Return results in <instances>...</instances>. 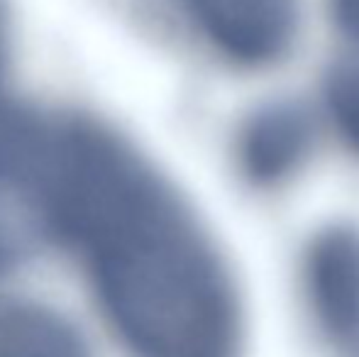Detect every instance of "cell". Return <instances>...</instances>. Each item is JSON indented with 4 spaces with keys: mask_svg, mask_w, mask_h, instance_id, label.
<instances>
[{
    "mask_svg": "<svg viewBox=\"0 0 359 357\" xmlns=\"http://www.w3.org/2000/svg\"><path fill=\"white\" fill-rule=\"evenodd\" d=\"M0 357H88L72 321L29 299L0 296Z\"/></svg>",
    "mask_w": 359,
    "mask_h": 357,
    "instance_id": "obj_5",
    "label": "cell"
},
{
    "mask_svg": "<svg viewBox=\"0 0 359 357\" xmlns=\"http://www.w3.org/2000/svg\"><path fill=\"white\" fill-rule=\"evenodd\" d=\"M332 10L340 27L359 42V0H332Z\"/></svg>",
    "mask_w": 359,
    "mask_h": 357,
    "instance_id": "obj_8",
    "label": "cell"
},
{
    "mask_svg": "<svg viewBox=\"0 0 359 357\" xmlns=\"http://www.w3.org/2000/svg\"><path fill=\"white\" fill-rule=\"evenodd\" d=\"M18 49V29L10 0H0V110L15 100L13 95V69Z\"/></svg>",
    "mask_w": 359,
    "mask_h": 357,
    "instance_id": "obj_7",
    "label": "cell"
},
{
    "mask_svg": "<svg viewBox=\"0 0 359 357\" xmlns=\"http://www.w3.org/2000/svg\"><path fill=\"white\" fill-rule=\"evenodd\" d=\"M325 100L342 140L359 152V67H337L327 79Z\"/></svg>",
    "mask_w": 359,
    "mask_h": 357,
    "instance_id": "obj_6",
    "label": "cell"
},
{
    "mask_svg": "<svg viewBox=\"0 0 359 357\" xmlns=\"http://www.w3.org/2000/svg\"><path fill=\"white\" fill-rule=\"evenodd\" d=\"M306 291L320 328L342 355L359 357V233L327 228L306 255Z\"/></svg>",
    "mask_w": 359,
    "mask_h": 357,
    "instance_id": "obj_3",
    "label": "cell"
},
{
    "mask_svg": "<svg viewBox=\"0 0 359 357\" xmlns=\"http://www.w3.org/2000/svg\"><path fill=\"white\" fill-rule=\"evenodd\" d=\"M311 120L296 105H266L245 123L237 140V159L245 177L271 186L284 181L311 152Z\"/></svg>",
    "mask_w": 359,
    "mask_h": 357,
    "instance_id": "obj_4",
    "label": "cell"
},
{
    "mask_svg": "<svg viewBox=\"0 0 359 357\" xmlns=\"http://www.w3.org/2000/svg\"><path fill=\"white\" fill-rule=\"evenodd\" d=\"M0 186L39 243L69 250L140 357H230L240 304L174 179L113 120L74 105L0 110Z\"/></svg>",
    "mask_w": 359,
    "mask_h": 357,
    "instance_id": "obj_1",
    "label": "cell"
},
{
    "mask_svg": "<svg viewBox=\"0 0 359 357\" xmlns=\"http://www.w3.org/2000/svg\"><path fill=\"white\" fill-rule=\"evenodd\" d=\"M198 32L240 64H266L288 49L296 0H179Z\"/></svg>",
    "mask_w": 359,
    "mask_h": 357,
    "instance_id": "obj_2",
    "label": "cell"
}]
</instances>
